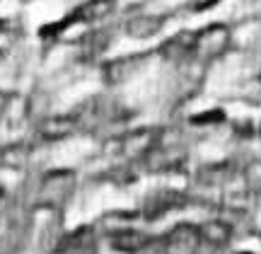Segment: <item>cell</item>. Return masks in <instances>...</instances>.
<instances>
[{"label": "cell", "mask_w": 261, "mask_h": 254, "mask_svg": "<svg viewBox=\"0 0 261 254\" xmlns=\"http://www.w3.org/2000/svg\"><path fill=\"white\" fill-rule=\"evenodd\" d=\"M75 174L70 169H54L48 172L46 177L41 179L37 194V206L44 208H61L70 198L75 189Z\"/></svg>", "instance_id": "1"}, {"label": "cell", "mask_w": 261, "mask_h": 254, "mask_svg": "<svg viewBox=\"0 0 261 254\" xmlns=\"http://www.w3.org/2000/svg\"><path fill=\"white\" fill-rule=\"evenodd\" d=\"M230 46V29L225 24H211L194 34V56L201 61L223 56Z\"/></svg>", "instance_id": "2"}, {"label": "cell", "mask_w": 261, "mask_h": 254, "mask_svg": "<svg viewBox=\"0 0 261 254\" xmlns=\"http://www.w3.org/2000/svg\"><path fill=\"white\" fill-rule=\"evenodd\" d=\"M155 143H158V133L150 129H138L133 133H126L119 141V150L128 158H140V155H150L155 150Z\"/></svg>", "instance_id": "3"}, {"label": "cell", "mask_w": 261, "mask_h": 254, "mask_svg": "<svg viewBox=\"0 0 261 254\" xmlns=\"http://www.w3.org/2000/svg\"><path fill=\"white\" fill-rule=\"evenodd\" d=\"M165 242H167V254H194V249L201 242V233L191 223H181L169 233Z\"/></svg>", "instance_id": "4"}, {"label": "cell", "mask_w": 261, "mask_h": 254, "mask_svg": "<svg viewBox=\"0 0 261 254\" xmlns=\"http://www.w3.org/2000/svg\"><path fill=\"white\" fill-rule=\"evenodd\" d=\"M77 129V116L73 114H56V116H46L39 123V136L44 141H61L68 138L70 133Z\"/></svg>", "instance_id": "5"}, {"label": "cell", "mask_w": 261, "mask_h": 254, "mask_svg": "<svg viewBox=\"0 0 261 254\" xmlns=\"http://www.w3.org/2000/svg\"><path fill=\"white\" fill-rule=\"evenodd\" d=\"M116 8V0H87L80 8L75 10L70 17L65 19L63 24L68 22H85V24H92V22H99V19L109 17Z\"/></svg>", "instance_id": "6"}, {"label": "cell", "mask_w": 261, "mask_h": 254, "mask_svg": "<svg viewBox=\"0 0 261 254\" xmlns=\"http://www.w3.org/2000/svg\"><path fill=\"white\" fill-rule=\"evenodd\" d=\"M162 24H165V17L160 15H136L126 22V32L133 39H150L162 29Z\"/></svg>", "instance_id": "7"}, {"label": "cell", "mask_w": 261, "mask_h": 254, "mask_svg": "<svg viewBox=\"0 0 261 254\" xmlns=\"http://www.w3.org/2000/svg\"><path fill=\"white\" fill-rule=\"evenodd\" d=\"M140 61H143V56H126V58H119V61H112L109 66L104 68L107 83L119 85V83H123V80H128L140 68Z\"/></svg>", "instance_id": "8"}, {"label": "cell", "mask_w": 261, "mask_h": 254, "mask_svg": "<svg viewBox=\"0 0 261 254\" xmlns=\"http://www.w3.org/2000/svg\"><path fill=\"white\" fill-rule=\"evenodd\" d=\"M112 249L121 254H136L140 247L148 242V235H143L140 230H130V227H123V230H116L112 235Z\"/></svg>", "instance_id": "9"}, {"label": "cell", "mask_w": 261, "mask_h": 254, "mask_svg": "<svg viewBox=\"0 0 261 254\" xmlns=\"http://www.w3.org/2000/svg\"><path fill=\"white\" fill-rule=\"evenodd\" d=\"M184 204V196H179L177 191H158L155 196L148 198V206H145V218H160L165 216L167 211H172V208H177Z\"/></svg>", "instance_id": "10"}, {"label": "cell", "mask_w": 261, "mask_h": 254, "mask_svg": "<svg viewBox=\"0 0 261 254\" xmlns=\"http://www.w3.org/2000/svg\"><path fill=\"white\" fill-rule=\"evenodd\" d=\"M194 34L196 32H179L177 37H172L169 41H165L162 54L167 58H174V61L194 56Z\"/></svg>", "instance_id": "11"}, {"label": "cell", "mask_w": 261, "mask_h": 254, "mask_svg": "<svg viewBox=\"0 0 261 254\" xmlns=\"http://www.w3.org/2000/svg\"><path fill=\"white\" fill-rule=\"evenodd\" d=\"M198 233H201V240H203L205 245L211 247H223L230 242V237H232V227L223 223V220H208L205 225L198 227Z\"/></svg>", "instance_id": "12"}, {"label": "cell", "mask_w": 261, "mask_h": 254, "mask_svg": "<svg viewBox=\"0 0 261 254\" xmlns=\"http://www.w3.org/2000/svg\"><path fill=\"white\" fill-rule=\"evenodd\" d=\"M29 153L24 145H10L5 150H0V165H8V167H24Z\"/></svg>", "instance_id": "13"}, {"label": "cell", "mask_w": 261, "mask_h": 254, "mask_svg": "<svg viewBox=\"0 0 261 254\" xmlns=\"http://www.w3.org/2000/svg\"><path fill=\"white\" fill-rule=\"evenodd\" d=\"M12 39H15V29L10 27V22L0 19V58L5 56V51L12 46Z\"/></svg>", "instance_id": "14"}, {"label": "cell", "mask_w": 261, "mask_h": 254, "mask_svg": "<svg viewBox=\"0 0 261 254\" xmlns=\"http://www.w3.org/2000/svg\"><path fill=\"white\" fill-rule=\"evenodd\" d=\"M136 254H167V242L165 240H150L148 237V242L140 247Z\"/></svg>", "instance_id": "15"}, {"label": "cell", "mask_w": 261, "mask_h": 254, "mask_svg": "<svg viewBox=\"0 0 261 254\" xmlns=\"http://www.w3.org/2000/svg\"><path fill=\"white\" fill-rule=\"evenodd\" d=\"M223 119V114L220 112H205V116H196L194 121L196 123H203V121H220Z\"/></svg>", "instance_id": "16"}]
</instances>
